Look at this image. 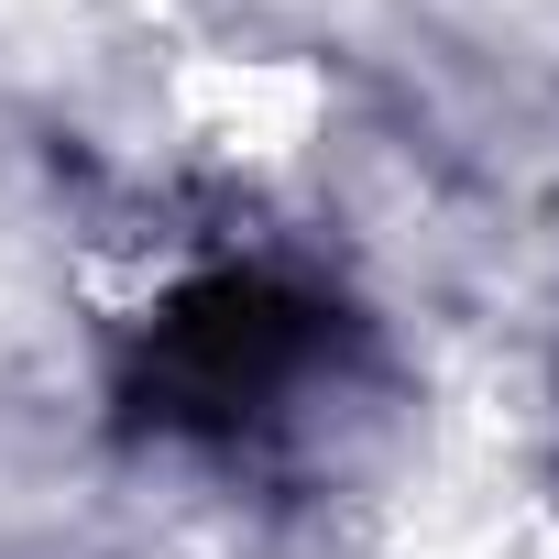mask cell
Masks as SVG:
<instances>
[{"instance_id":"1","label":"cell","mask_w":559,"mask_h":559,"mask_svg":"<svg viewBox=\"0 0 559 559\" xmlns=\"http://www.w3.org/2000/svg\"><path fill=\"white\" fill-rule=\"evenodd\" d=\"M330 352V308L286 274H198L154 319V406L165 417H252Z\"/></svg>"}]
</instances>
